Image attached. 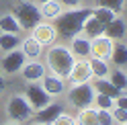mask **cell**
I'll return each mask as SVG.
<instances>
[{
  "label": "cell",
  "mask_w": 127,
  "mask_h": 125,
  "mask_svg": "<svg viewBox=\"0 0 127 125\" xmlns=\"http://www.w3.org/2000/svg\"><path fill=\"white\" fill-rule=\"evenodd\" d=\"M90 17V8H84V6H74L66 12H62L55 23V33L64 39H72L74 35L82 33V27H84V21Z\"/></svg>",
  "instance_id": "6da1fadb"
},
{
  "label": "cell",
  "mask_w": 127,
  "mask_h": 125,
  "mask_svg": "<svg viewBox=\"0 0 127 125\" xmlns=\"http://www.w3.org/2000/svg\"><path fill=\"white\" fill-rule=\"evenodd\" d=\"M45 60H47V68L51 70V74L62 76V78H68L70 70H72L74 62H76L74 53L66 45H49V49L45 53Z\"/></svg>",
  "instance_id": "7a4b0ae2"
},
{
  "label": "cell",
  "mask_w": 127,
  "mask_h": 125,
  "mask_svg": "<svg viewBox=\"0 0 127 125\" xmlns=\"http://www.w3.org/2000/svg\"><path fill=\"white\" fill-rule=\"evenodd\" d=\"M14 17H17L21 29L25 31H31L41 19V12H39V6H35L33 2H29V0H23V2H19L17 6H14Z\"/></svg>",
  "instance_id": "3957f363"
},
{
  "label": "cell",
  "mask_w": 127,
  "mask_h": 125,
  "mask_svg": "<svg viewBox=\"0 0 127 125\" xmlns=\"http://www.w3.org/2000/svg\"><path fill=\"white\" fill-rule=\"evenodd\" d=\"M66 96H68V103L74 105L76 109H86V107H92L94 88L90 86V82L72 84V86L66 90Z\"/></svg>",
  "instance_id": "277c9868"
},
{
  "label": "cell",
  "mask_w": 127,
  "mask_h": 125,
  "mask_svg": "<svg viewBox=\"0 0 127 125\" xmlns=\"http://www.w3.org/2000/svg\"><path fill=\"white\" fill-rule=\"evenodd\" d=\"M6 113L12 121H31V117H33V109H31L29 100L23 96V94H14L6 100Z\"/></svg>",
  "instance_id": "5b68a950"
},
{
  "label": "cell",
  "mask_w": 127,
  "mask_h": 125,
  "mask_svg": "<svg viewBox=\"0 0 127 125\" xmlns=\"http://www.w3.org/2000/svg\"><path fill=\"white\" fill-rule=\"evenodd\" d=\"M25 98L29 100V105H31L33 111H39V109H43L45 105L51 103V96L47 94V92L41 88V84H37V82H29Z\"/></svg>",
  "instance_id": "8992f818"
},
{
  "label": "cell",
  "mask_w": 127,
  "mask_h": 125,
  "mask_svg": "<svg viewBox=\"0 0 127 125\" xmlns=\"http://www.w3.org/2000/svg\"><path fill=\"white\" fill-rule=\"evenodd\" d=\"M115 47V41L109 39L107 35H98L90 39V56L92 58H98V60H109L111 53H113Z\"/></svg>",
  "instance_id": "52a82bcc"
},
{
  "label": "cell",
  "mask_w": 127,
  "mask_h": 125,
  "mask_svg": "<svg viewBox=\"0 0 127 125\" xmlns=\"http://www.w3.org/2000/svg\"><path fill=\"white\" fill-rule=\"evenodd\" d=\"M31 37H33L37 43H41V45H51L55 41V37H58V33H55V27L51 23L39 21L37 25L31 29Z\"/></svg>",
  "instance_id": "ba28073f"
},
{
  "label": "cell",
  "mask_w": 127,
  "mask_h": 125,
  "mask_svg": "<svg viewBox=\"0 0 127 125\" xmlns=\"http://www.w3.org/2000/svg\"><path fill=\"white\" fill-rule=\"evenodd\" d=\"M25 62H27V58H25V53H23L19 47L10 49V51H6L4 58H2V72L17 74V72H21V68H23Z\"/></svg>",
  "instance_id": "9c48e42d"
},
{
  "label": "cell",
  "mask_w": 127,
  "mask_h": 125,
  "mask_svg": "<svg viewBox=\"0 0 127 125\" xmlns=\"http://www.w3.org/2000/svg\"><path fill=\"white\" fill-rule=\"evenodd\" d=\"M68 78H70V82H72V84L90 82V80H92V70H90L88 60H78V62H74V66H72V70H70Z\"/></svg>",
  "instance_id": "30bf717a"
},
{
  "label": "cell",
  "mask_w": 127,
  "mask_h": 125,
  "mask_svg": "<svg viewBox=\"0 0 127 125\" xmlns=\"http://www.w3.org/2000/svg\"><path fill=\"white\" fill-rule=\"evenodd\" d=\"M66 78H62V76H55V74H45L41 78V88L49 94L51 98L53 96H60L66 92Z\"/></svg>",
  "instance_id": "8fae6325"
},
{
  "label": "cell",
  "mask_w": 127,
  "mask_h": 125,
  "mask_svg": "<svg viewBox=\"0 0 127 125\" xmlns=\"http://www.w3.org/2000/svg\"><path fill=\"white\" fill-rule=\"evenodd\" d=\"M21 74L25 78V82H41V78L45 76V66L37 60L25 62L23 68H21Z\"/></svg>",
  "instance_id": "7c38bea8"
},
{
  "label": "cell",
  "mask_w": 127,
  "mask_h": 125,
  "mask_svg": "<svg viewBox=\"0 0 127 125\" xmlns=\"http://www.w3.org/2000/svg\"><path fill=\"white\" fill-rule=\"evenodd\" d=\"M62 113V105L58 103H49V105H45L43 109H39V111H35V115L31 117L35 123H47V125H51V121L55 119Z\"/></svg>",
  "instance_id": "4fadbf2b"
},
{
  "label": "cell",
  "mask_w": 127,
  "mask_h": 125,
  "mask_svg": "<svg viewBox=\"0 0 127 125\" xmlns=\"http://www.w3.org/2000/svg\"><path fill=\"white\" fill-rule=\"evenodd\" d=\"M102 35H107L109 39H113V41H121V39H125V35H127V23L123 19L115 17L111 23L105 25V33Z\"/></svg>",
  "instance_id": "5bb4252c"
},
{
  "label": "cell",
  "mask_w": 127,
  "mask_h": 125,
  "mask_svg": "<svg viewBox=\"0 0 127 125\" xmlns=\"http://www.w3.org/2000/svg\"><path fill=\"white\" fill-rule=\"evenodd\" d=\"M70 51L74 53V58H88L90 56V39L86 35H74L70 39Z\"/></svg>",
  "instance_id": "9a60e30c"
},
{
  "label": "cell",
  "mask_w": 127,
  "mask_h": 125,
  "mask_svg": "<svg viewBox=\"0 0 127 125\" xmlns=\"http://www.w3.org/2000/svg\"><path fill=\"white\" fill-rule=\"evenodd\" d=\"M19 47H21L23 53H25V58H27V60H37V58H41V53H43V45H41V43H37L31 35L23 39Z\"/></svg>",
  "instance_id": "2e32d148"
},
{
  "label": "cell",
  "mask_w": 127,
  "mask_h": 125,
  "mask_svg": "<svg viewBox=\"0 0 127 125\" xmlns=\"http://www.w3.org/2000/svg\"><path fill=\"white\" fill-rule=\"evenodd\" d=\"M90 86L94 88V92H100V94H107V96H113V98H117L121 94V90H119L109 78H94Z\"/></svg>",
  "instance_id": "e0dca14e"
},
{
  "label": "cell",
  "mask_w": 127,
  "mask_h": 125,
  "mask_svg": "<svg viewBox=\"0 0 127 125\" xmlns=\"http://www.w3.org/2000/svg\"><path fill=\"white\" fill-rule=\"evenodd\" d=\"M39 12H41V19H45V21H55L64 12V6L60 0H49V2L39 4Z\"/></svg>",
  "instance_id": "ac0fdd59"
},
{
  "label": "cell",
  "mask_w": 127,
  "mask_h": 125,
  "mask_svg": "<svg viewBox=\"0 0 127 125\" xmlns=\"http://www.w3.org/2000/svg\"><path fill=\"white\" fill-rule=\"evenodd\" d=\"M82 33L88 37V39H94V37H98V35H102L105 33V25L98 21V19H94L92 14L88 19L84 21V27H82Z\"/></svg>",
  "instance_id": "d6986e66"
},
{
  "label": "cell",
  "mask_w": 127,
  "mask_h": 125,
  "mask_svg": "<svg viewBox=\"0 0 127 125\" xmlns=\"http://www.w3.org/2000/svg\"><path fill=\"white\" fill-rule=\"evenodd\" d=\"M21 25H19V21L14 14H2L0 17V33H14V35H19L21 33Z\"/></svg>",
  "instance_id": "ffe728a7"
},
{
  "label": "cell",
  "mask_w": 127,
  "mask_h": 125,
  "mask_svg": "<svg viewBox=\"0 0 127 125\" xmlns=\"http://www.w3.org/2000/svg\"><path fill=\"white\" fill-rule=\"evenodd\" d=\"M88 64H90V70H92V76L94 78H109V64H107V60H98V58H92L88 56Z\"/></svg>",
  "instance_id": "44dd1931"
},
{
  "label": "cell",
  "mask_w": 127,
  "mask_h": 125,
  "mask_svg": "<svg viewBox=\"0 0 127 125\" xmlns=\"http://www.w3.org/2000/svg\"><path fill=\"white\" fill-rule=\"evenodd\" d=\"M76 123L78 125H98L96 109H92V107L80 109V113H78V117H76Z\"/></svg>",
  "instance_id": "7402d4cb"
},
{
  "label": "cell",
  "mask_w": 127,
  "mask_h": 125,
  "mask_svg": "<svg viewBox=\"0 0 127 125\" xmlns=\"http://www.w3.org/2000/svg\"><path fill=\"white\" fill-rule=\"evenodd\" d=\"M111 60L117 68H125L127 66V45L125 43H115L113 53H111Z\"/></svg>",
  "instance_id": "603a6c76"
},
{
  "label": "cell",
  "mask_w": 127,
  "mask_h": 125,
  "mask_svg": "<svg viewBox=\"0 0 127 125\" xmlns=\"http://www.w3.org/2000/svg\"><path fill=\"white\" fill-rule=\"evenodd\" d=\"M19 45H21L19 35H14V33H0V49H2L4 53L10 51V49H17Z\"/></svg>",
  "instance_id": "cb8c5ba5"
},
{
  "label": "cell",
  "mask_w": 127,
  "mask_h": 125,
  "mask_svg": "<svg viewBox=\"0 0 127 125\" xmlns=\"http://www.w3.org/2000/svg\"><path fill=\"white\" fill-rule=\"evenodd\" d=\"M109 80L113 82L121 92L127 90V74H125V70H123V68H115L113 72H109Z\"/></svg>",
  "instance_id": "d4e9b609"
},
{
  "label": "cell",
  "mask_w": 127,
  "mask_h": 125,
  "mask_svg": "<svg viewBox=\"0 0 127 125\" xmlns=\"http://www.w3.org/2000/svg\"><path fill=\"white\" fill-rule=\"evenodd\" d=\"M90 14L94 19H98L102 25H107V23H111L117 14L113 12V10H109V8H105V6H94V8H90Z\"/></svg>",
  "instance_id": "484cf974"
},
{
  "label": "cell",
  "mask_w": 127,
  "mask_h": 125,
  "mask_svg": "<svg viewBox=\"0 0 127 125\" xmlns=\"http://www.w3.org/2000/svg\"><path fill=\"white\" fill-rule=\"evenodd\" d=\"M92 105H96V109H113L115 107V98L113 96H107V94H100V92H94V100Z\"/></svg>",
  "instance_id": "4316f807"
},
{
  "label": "cell",
  "mask_w": 127,
  "mask_h": 125,
  "mask_svg": "<svg viewBox=\"0 0 127 125\" xmlns=\"http://www.w3.org/2000/svg\"><path fill=\"white\" fill-rule=\"evenodd\" d=\"M96 6H105V8L113 10L115 14H119L125 8V0H96Z\"/></svg>",
  "instance_id": "83f0119b"
},
{
  "label": "cell",
  "mask_w": 127,
  "mask_h": 125,
  "mask_svg": "<svg viewBox=\"0 0 127 125\" xmlns=\"http://www.w3.org/2000/svg\"><path fill=\"white\" fill-rule=\"evenodd\" d=\"M96 117H98V125H115V119L109 109H96Z\"/></svg>",
  "instance_id": "f1b7e54d"
},
{
  "label": "cell",
  "mask_w": 127,
  "mask_h": 125,
  "mask_svg": "<svg viewBox=\"0 0 127 125\" xmlns=\"http://www.w3.org/2000/svg\"><path fill=\"white\" fill-rule=\"evenodd\" d=\"M51 125H78V123H76V119H74L72 115H68V113L62 111V113L51 121Z\"/></svg>",
  "instance_id": "f546056e"
},
{
  "label": "cell",
  "mask_w": 127,
  "mask_h": 125,
  "mask_svg": "<svg viewBox=\"0 0 127 125\" xmlns=\"http://www.w3.org/2000/svg\"><path fill=\"white\" fill-rule=\"evenodd\" d=\"M111 115H113V119H115V123H127V111L125 109H119V107H113L111 109Z\"/></svg>",
  "instance_id": "4dcf8cb0"
},
{
  "label": "cell",
  "mask_w": 127,
  "mask_h": 125,
  "mask_svg": "<svg viewBox=\"0 0 127 125\" xmlns=\"http://www.w3.org/2000/svg\"><path fill=\"white\" fill-rule=\"evenodd\" d=\"M115 107L125 109V111H127V94H119V96L115 98Z\"/></svg>",
  "instance_id": "1f68e13d"
},
{
  "label": "cell",
  "mask_w": 127,
  "mask_h": 125,
  "mask_svg": "<svg viewBox=\"0 0 127 125\" xmlns=\"http://www.w3.org/2000/svg\"><path fill=\"white\" fill-rule=\"evenodd\" d=\"M62 6H68V8H74V6H80L82 0H60Z\"/></svg>",
  "instance_id": "d6a6232c"
},
{
  "label": "cell",
  "mask_w": 127,
  "mask_h": 125,
  "mask_svg": "<svg viewBox=\"0 0 127 125\" xmlns=\"http://www.w3.org/2000/svg\"><path fill=\"white\" fill-rule=\"evenodd\" d=\"M4 88H6V80H4V76L0 74V94L4 92Z\"/></svg>",
  "instance_id": "836d02e7"
},
{
  "label": "cell",
  "mask_w": 127,
  "mask_h": 125,
  "mask_svg": "<svg viewBox=\"0 0 127 125\" xmlns=\"http://www.w3.org/2000/svg\"><path fill=\"white\" fill-rule=\"evenodd\" d=\"M2 125H19V121H12V119H10V121H6V123H2Z\"/></svg>",
  "instance_id": "e575fe53"
},
{
  "label": "cell",
  "mask_w": 127,
  "mask_h": 125,
  "mask_svg": "<svg viewBox=\"0 0 127 125\" xmlns=\"http://www.w3.org/2000/svg\"><path fill=\"white\" fill-rule=\"evenodd\" d=\"M37 4H43V2H49V0H35Z\"/></svg>",
  "instance_id": "d590c367"
},
{
  "label": "cell",
  "mask_w": 127,
  "mask_h": 125,
  "mask_svg": "<svg viewBox=\"0 0 127 125\" xmlns=\"http://www.w3.org/2000/svg\"><path fill=\"white\" fill-rule=\"evenodd\" d=\"M33 125H47V123H33Z\"/></svg>",
  "instance_id": "8d00e7d4"
},
{
  "label": "cell",
  "mask_w": 127,
  "mask_h": 125,
  "mask_svg": "<svg viewBox=\"0 0 127 125\" xmlns=\"http://www.w3.org/2000/svg\"><path fill=\"white\" fill-rule=\"evenodd\" d=\"M121 125H127V123H121Z\"/></svg>",
  "instance_id": "74e56055"
}]
</instances>
